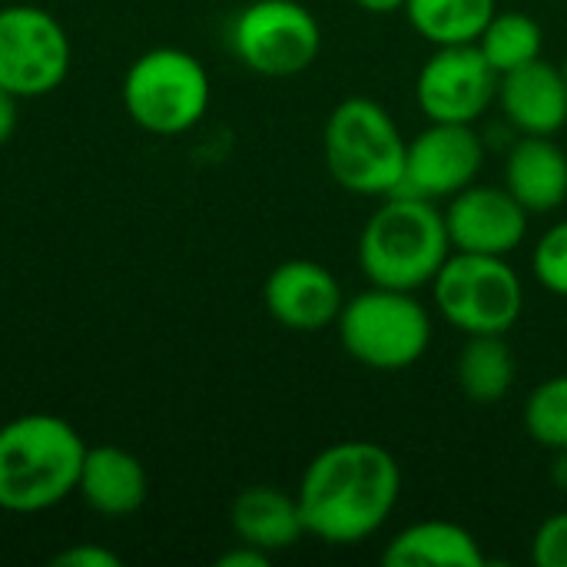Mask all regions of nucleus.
I'll list each match as a JSON object with an SVG mask.
<instances>
[{"instance_id":"12","label":"nucleus","mask_w":567,"mask_h":567,"mask_svg":"<svg viewBox=\"0 0 567 567\" xmlns=\"http://www.w3.org/2000/svg\"><path fill=\"white\" fill-rule=\"evenodd\" d=\"M528 209L505 186L472 183L445 206L452 249L482 256H512L528 236Z\"/></svg>"},{"instance_id":"11","label":"nucleus","mask_w":567,"mask_h":567,"mask_svg":"<svg viewBox=\"0 0 567 567\" xmlns=\"http://www.w3.org/2000/svg\"><path fill=\"white\" fill-rule=\"evenodd\" d=\"M485 163V143L472 123H429L409 140L405 176L395 193L449 203L472 186Z\"/></svg>"},{"instance_id":"29","label":"nucleus","mask_w":567,"mask_h":567,"mask_svg":"<svg viewBox=\"0 0 567 567\" xmlns=\"http://www.w3.org/2000/svg\"><path fill=\"white\" fill-rule=\"evenodd\" d=\"M551 482H555V488L567 492V449L555 452V465H551Z\"/></svg>"},{"instance_id":"28","label":"nucleus","mask_w":567,"mask_h":567,"mask_svg":"<svg viewBox=\"0 0 567 567\" xmlns=\"http://www.w3.org/2000/svg\"><path fill=\"white\" fill-rule=\"evenodd\" d=\"M359 10H365V13H375V17H382V13H395V10H402L405 7V0H352Z\"/></svg>"},{"instance_id":"3","label":"nucleus","mask_w":567,"mask_h":567,"mask_svg":"<svg viewBox=\"0 0 567 567\" xmlns=\"http://www.w3.org/2000/svg\"><path fill=\"white\" fill-rule=\"evenodd\" d=\"M452 256L445 209L435 199L389 193L359 233V266L369 286L419 292Z\"/></svg>"},{"instance_id":"1","label":"nucleus","mask_w":567,"mask_h":567,"mask_svg":"<svg viewBox=\"0 0 567 567\" xmlns=\"http://www.w3.org/2000/svg\"><path fill=\"white\" fill-rule=\"evenodd\" d=\"M399 495V458L385 445L365 439H346L322 449L306 465L296 488L306 535L336 548L369 542L392 518Z\"/></svg>"},{"instance_id":"22","label":"nucleus","mask_w":567,"mask_h":567,"mask_svg":"<svg viewBox=\"0 0 567 567\" xmlns=\"http://www.w3.org/2000/svg\"><path fill=\"white\" fill-rule=\"evenodd\" d=\"M525 432L548 452L567 449V372L545 379L525 402Z\"/></svg>"},{"instance_id":"25","label":"nucleus","mask_w":567,"mask_h":567,"mask_svg":"<svg viewBox=\"0 0 567 567\" xmlns=\"http://www.w3.org/2000/svg\"><path fill=\"white\" fill-rule=\"evenodd\" d=\"M53 565L56 567H120V555H113L110 548L103 545H93V542H83V545H70L63 548L60 555H53Z\"/></svg>"},{"instance_id":"9","label":"nucleus","mask_w":567,"mask_h":567,"mask_svg":"<svg viewBox=\"0 0 567 567\" xmlns=\"http://www.w3.org/2000/svg\"><path fill=\"white\" fill-rule=\"evenodd\" d=\"M73 63L63 23L37 3L0 7V90L20 100L53 93Z\"/></svg>"},{"instance_id":"8","label":"nucleus","mask_w":567,"mask_h":567,"mask_svg":"<svg viewBox=\"0 0 567 567\" xmlns=\"http://www.w3.org/2000/svg\"><path fill=\"white\" fill-rule=\"evenodd\" d=\"M229 43L246 70L286 80L319 60L322 27L299 0H252L236 13Z\"/></svg>"},{"instance_id":"10","label":"nucleus","mask_w":567,"mask_h":567,"mask_svg":"<svg viewBox=\"0 0 567 567\" xmlns=\"http://www.w3.org/2000/svg\"><path fill=\"white\" fill-rule=\"evenodd\" d=\"M498 100V73L478 43L435 47L415 76V103L429 123H478Z\"/></svg>"},{"instance_id":"17","label":"nucleus","mask_w":567,"mask_h":567,"mask_svg":"<svg viewBox=\"0 0 567 567\" xmlns=\"http://www.w3.org/2000/svg\"><path fill=\"white\" fill-rule=\"evenodd\" d=\"M505 189L528 213H555L567 199V153L555 136H522L505 156Z\"/></svg>"},{"instance_id":"7","label":"nucleus","mask_w":567,"mask_h":567,"mask_svg":"<svg viewBox=\"0 0 567 567\" xmlns=\"http://www.w3.org/2000/svg\"><path fill=\"white\" fill-rule=\"evenodd\" d=\"M432 292L439 316L462 336H508L525 312V282L508 256L452 249Z\"/></svg>"},{"instance_id":"30","label":"nucleus","mask_w":567,"mask_h":567,"mask_svg":"<svg viewBox=\"0 0 567 567\" xmlns=\"http://www.w3.org/2000/svg\"><path fill=\"white\" fill-rule=\"evenodd\" d=\"M561 73H565V83H567V56H565V63H561Z\"/></svg>"},{"instance_id":"18","label":"nucleus","mask_w":567,"mask_h":567,"mask_svg":"<svg viewBox=\"0 0 567 567\" xmlns=\"http://www.w3.org/2000/svg\"><path fill=\"white\" fill-rule=\"evenodd\" d=\"M385 567H482V542L458 522L425 518L402 528L382 551Z\"/></svg>"},{"instance_id":"6","label":"nucleus","mask_w":567,"mask_h":567,"mask_svg":"<svg viewBox=\"0 0 567 567\" xmlns=\"http://www.w3.org/2000/svg\"><path fill=\"white\" fill-rule=\"evenodd\" d=\"M336 329L346 355L372 372L412 369L432 346V312L405 289L369 286L346 299Z\"/></svg>"},{"instance_id":"24","label":"nucleus","mask_w":567,"mask_h":567,"mask_svg":"<svg viewBox=\"0 0 567 567\" xmlns=\"http://www.w3.org/2000/svg\"><path fill=\"white\" fill-rule=\"evenodd\" d=\"M532 565L567 567V512L548 515L532 538Z\"/></svg>"},{"instance_id":"14","label":"nucleus","mask_w":567,"mask_h":567,"mask_svg":"<svg viewBox=\"0 0 567 567\" xmlns=\"http://www.w3.org/2000/svg\"><path fill=\"white\" fill-rule=\"evenodd\" d=\"M522 136H555L567 123V83L561 66L545 56L502 73L495 100Z\"/></svg>"},{"instance_id":"5","label":"nucleus","mask_w":567,"mask_h":567,"mask_svg":"<svg viewBox=\"0 0 567 567\" xmlns=\"http://www.w3.org/2000/svg\"><path fill=\"white\" fill-rule=\"evenodd\" d=\"M123 110L153 136H183L203 123L213 103L209 70L179 47H153L123 73Z\"/></svg>"},{"instance_id":"19","label":"nucleus","mask_w":567,"mask_h":567,"mask_svg":"<svg viewBox=\"0 0 567 567\" xmlns=\"http://www.w3.org/2000/svg\"><path fill=\"white\" fill-rule=\"evenodd\" d=\"M465 349L458 352L455 379L465 399L478 405H495L512 392L515 382V352L505 336H465Z\"/></svg>"},{"instance_id":"27","label":"nucleus","mask_w":567,"mask_h":567,"mask_svg":"<svg viewBox=\"0 0 567 567\" xmlns=\"http://www.w3.org/2000/svg\"><path fill=\"white\" fill-rule=\"evenodd\" d=\"M269 558L272 555H266V551H259V548H252V545H236V548H229L226 555H219V567H266L269 565Z\"/></svg>"},{"instance_id":"16","label":"nucleus","mask_w":567,"mask_h":567,"mask_svg":"<svg viewBox=\"0 0 567 567\" xmlns=\"http://www.w3.org/2000/svg\"><path fill=\"white\" fill-rule=\"evenodd\" d=\"M229 525L243 545H252L266 555L289 551L306 538L299 498L272 485L243 488L229 508Z\"/></svg>"},{"instance_id":"21","label":"nucleus","mask_w":567,"mask_h":567,"mask_svg":"<svg viewBox=\"0 0 567 567\" xmlns=\"http://www.w3.org/2000/svg\"><path fill=\"white\" fill-rule=\"evenodd\" d=\"M478 50L498 76L512 73L542 56L545 27L525 10H495V17L478 37Z\"/></svg>"},{"instance_id":"2","label":"nucleus","mask_w":567,"mask_h":567,"mask_svg":"<svg viewBox=\"0 0 567 567\" xmlns=\"http://www.w3.org/2000/svg\"><path fill=\"white\" fill-rule=\"evenodd\" d=\"M86 442L50 412H27L0 425V512L40 515L76 495Z\"/></svg>"},{"instance_id":"4","label":"nucleus","mask_w":567,"mask_h":567,"mask_svg":"<svg viewBox=\"0 0 567 567\" xmlns=\"http://www.w3.org/2000/svg\"><path fill=\"white\" fill-rule=\"evenodd\" d=\"M405 150L395 116L372 96H346L326 120L322 156L329 176L355 196H389L402 186Z\"/></svg>"},{"instance_id":"15","label":"nucleus","mask_w":567,"mask_h":567,"mask_svg":"<svg viewBox=\"0 0 567 567\" xmlns=\"http://www.w3.org/2000/svg\"><path fill=\"white\" fill-rule=\"evenodd\" d=\"M76 495L100 518H130L150 495L143 462L120 445H86Z\"/></svg>"},{"instance_id":"20","label":"nucleus","mask_w":567,"mask_h":567,"mask_svg":"<svg viewBox=\"0 0 567 567\" xmlns=\"http://www.w3.org/2000/svg\"><path fill=\"white\" fill-rule=\"evenodd\" d=\"M412 30L432 47L478 43L482 30L498 10V0H405Z\"/></svg>"},{"instance_id":"23","label":"nucleus","mask_w":567,"mask_h":567,"mask_svg":"<svg viewBox=\"0 0 567 567\" xmlns=\"http://www.w3.org/2000/svg\"><path fill=\"white\" fill-rule=\"evenodd\" d=\"M532 276L551 296L567 299V219L548 226L532 249Z\"/></svg>"},{"instance_id":"26","label":"nucleus","mask_w":567,"mask_h":567,"mask_svg":"<svg viewBox=\"0 0 567 567\" xmlns=\"http://www.w3.org/2000/svg\"><path fill=\"white\" fill-rule=\"evenodd\" d=\"M17 126H20V96L0 90V150L13 140Z\"/></svg>"},{"instance_id":"13","label":"nucleus","mask_w":567,"mask_h":567,"mask_svg":"<svg viewBox=\"0 0 567 567\" xmlns=\"http://www.w3.org/2000/svg\"><path fill=\"white\" fill-rule=\"evenodd\" d=\"M262 306L289 332H322L336 326L346 292L329 266L312 259H286L266 276Z\"/></svg>"}]
</instances>
